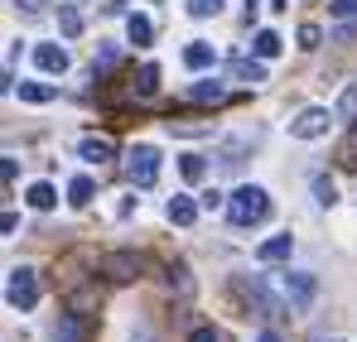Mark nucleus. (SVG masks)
I'll use <instances>...</instances> for the list:
<instances>
[{
  "label": "nucleus",
  "instance_id": "nucleus-22",
  "mask_svg": "<svg viewBox=\"0 0 357 342\" xmlns=\"http://www.w3.org/2000/svg\"><path fill=\"white\" fill-rule=\"evenodd\" d=\"M333 116H343V121H357V77L343 87V97H338V111Z\"/></svg>",
  "mask_w": 357,
  "mask_h": 342
},
{
  "label": "nucleus",
  "instance_id": "nucleus-26",
  "mask_svg": "<svg viewBox=\"0 0 357 342\" xmlns=\"http://www.w3.org/2000/svg\"><path fill=\"white\" fill-rule=\"evenodd\" d=\"M222 10V0H188V15L193 20H208V15H218Z\"/></svg>",
  "mask_w": 357,
  "mask_h": 342
},
{
  "label": "nucleus",
  "instance_id": "nucleus-23",
  "mask_svg": "<svg viewBox=\"0 0 357 342\" xmlns=\"http://www.w3.org/2000/svg\"><path fill=\"white\" fill-rule=\"evenodd\" d=\"M188 97H193V102H222V97H227V87H222V82H213V77H208V82H198V87H193V92H188Z\"/></svg>",
  "mask_w": 357,
  "mask_h": 342
},
{
  "label": "nucleus",
  "instance_id": "nucleus-31",
  "mask_svg": "<svg viewBox=\"0 0 357 342\" xmlns=\"http://www.w3.org/2000/svg\"><path fill=\"white\" fill-rule=\"evenodd\" d=\"M169 285H178V294H193V280H188V270H183V265L169 270Z\"/></svg>",
  "mask_w": 357,
  "mask_h": 342
},
{
  "label": "nucleus",
  "instance_id": "nucleus-13",
  "mask_svg": "<svg viewBox=\"0 0 357 342\" xmlns=\"http://www.w3.org/2000/svg\"><path fill=\"white\" fill-rule=\"evenodd\" d=\"M77 155H82L87 164H107V160H112V140H107V135H87V140L77 145Z\"/></svg>",
  "mask_w": 357,
  "mask_h": 342
},
{
  "label": "nucleus",
  "instance_id": "nucleus-1",
  "mask_svg": "<svg viewBox=\"0 0 357 342\" xmlns=\"http://www.w3.org/2000/svg\"><path fill=\"white\" fill-rule=\"evenodd\" d=\"M271 212V193L261 188V183H241L237 193L227 198V222L232 227H251V222H261Z\"/></svg>",
  "mask_w": 357,
  "mask_h": 342
},
{
  "label": "nucleus",
  "instance_id": "nucleus-4",
  "mask_svg": "<svg viewBox=\"0 0 357 342\" xmlns=\"http://www.w3.org/2000/svg\"><path fill=\"white\" fill-rule=\"evenodd\" d=\"M126 173H130L135 188H150V183L160 178V150H155V145H130V155H126Z\"/></svg>",
  "mask_w": 357,
  "mask_h": 342
},
{
  "label": "nucleus",
  "instance_id": "nucleus-32",
  "mask_svg": "<svg viewBox=\"0 0 357 342\" xmlns=\"http://www.w3.org/2000/svg\"><path fill=\"white\" fill-rule=\"evenodd\" d=\"M15 173H20V160H15V155H5V160H0V178H5V188L15 183Z\"/></svg>",
  "mask_w": 357,
  "mask_h": 342
},
{
  "label": "nucleus",
  "instance_id": "nucleus-21",
  "mask_svg": "<svg viewBox=\"0 0 357 342\" xmlns=\"http://www.w3.org/2000/svg\"><path fill=\"white\" fill-rule=\"evenodd\" d=\"M178 173H183L188 183H198V178L208 173V164H203V155H193V150H188V155H178Z\"/></svg>",
  "mask_w": 357,
  "mask_h": 342
},
{
  "label": "nucleus",
  "instance_id": "nucleus-37",
  "mask_svg": "<svg viewBox=\"0 0 357 342\" xmlns=\"http://www.w3.org/2000/svg\"><path fill=\"white\" fill-rule=\"evenodd\" d=\"M256 342H280V338H275V333H271V328H266V333H261V338H256Z\"/></svg>",
  "mask_w": 357,
  "mask_h": 342
},
{
  "label": "nucleus",
  "instance_id": "nucleus-35",
  "mask_svg": "<svg viewBox=\"0 0 357 342\" xmlns=\"http://www.w3.org/2000/svg\"><path fill=\"white\" fill-rule=\"evenodd\" d=\"M0 231H5V236H15V231H20V217H15V212H5V217H0Z\"/></svg>",
  "mask_w": 357,
  "mask_h": 342
},
{
  "label": "nucleus",
  "instance_id": "nucleus-6",
  "mask_svg": "<svg viewBox=\"0 0 357 342\" xmlns=\"http://www.w3.org/2000/svg\"><path fill=\"white\" fill-rule=\"evenodd\" d=\"M237 294L246 299V304H251V309H256V313H266V318H275V313H280V304L266 294L261 275H251V280H237Z\"/></svg>",
  "mask_w": 357,
  "mask_h": 342
},
{
  "label": "nucleus",
  "instance_id": "nucleus-9",
  "mask_svg": "<svg viewBox=\"0 0 357 342\" xmlns=\"http://www.w3.org/2000/svg\"><path fill=\"white\" fill-rule=\"evenodd\" d=\"M198 208H203V203H193L188 193H174L165 212H169V222H174V227H193V222H198Z\"/></svg>",
  "mask_w": 357,
  "mask_h": 342
},
{
  "label": "nucleus",
  "instance_id": "nucleus-30",
  "mask_svg": "<svg viewBox=\"0 0 357 342\" xmlns=\"http://www.w3.org/2000/svg\"><path fill=\"white\" fill-rule=\"evenodd\" d=\"M328 15H333V20H353V15H357V0H333V5H328Z\"/></svg>",
  "mask_w": 357,
  "mask_h": 342
},
{
  "label": "nucleus",
  "instance_id": "nucleus-27",
  "mask_svg": "<svg viewBox=\"0 0 357 342\" xmlns=\"http://www.w3.org/2000/svg\"><path fill=\"white\" fill-rule=\"evenodd\" d=\"M54 342H77V313H68L59 328H54Z\"/></svg>",
  "mask_w": 357,
  "mask_h": 342
},
{
  "label": "nucleus",
  "instance_id": "nucleus-34",
  "mask_svg": "<svg viewBox=\"0 0 357 342\" xmlns=\"http://www.w3.org/2000/svg\"><path fill=\"white\" fill-rule=\"evenodd\" d=\"M188 342H218V328H193Z\"/></svg>",
  "mask_w": 357,
  "mask_h": 342
},
{
  "label": "nucleus",
  "instance_id": "nucleus-39",
  "mask_svg": "<svg viewBox=\"0 0 357 342\" xmlns=\"http://www.w3.org/2000/svg\"><path fill=\"white\" fill-rule=\"evenodd\" d=\"M246 5H256V0H246Z\"/></svg>",
  "mask_w": 357,
  "mask_h": 342
},
{
  "label": "nucleus",
  "instance_id": "nucleus-29",
  "mask_svg": "<svg viewBox=\"0 0 357 342\" xmlns=\"http://www.w3.org/2000/svg\"><path fill=\"white\" fill-rule=\"evenodd\" d=\"M319 24H299V49H319Z\"/></svg>",
  "mask_w": 357,
  "mask_h": 342
},
{
  "label": "nucleus",
  "instance_id": "nucleus-14",
  "mask_svg": "<svg viewBox=\"0 0 357 342\" xmlns=\"http://www.w3.org/2000/svg\"><path fill=\"white\" fill-rule=\"evenodd\" d=\"M126 39H130L135 49H150V39H155V24H150L145 15H130V20H126Z\"/></svg>",
  "mask_w": 357,
  "mask_h": 342
},
{
  "label": "nucleus",
  "instance_id": "nucleus-28",
  "mask_svg": "<svg viewBox=\"0 0 357 342\" xmlns=\"http://www.w3.org/2000/svg\"><path fill=\"white\" fill-rule=\"evenodd\" d=\"M174 135H213V125H198V121H169Z\"/></svg>",
  "mask_w": 357,
  "mask_h": 342
},
{
  "label": "nucleus",
  "instance_id": "nucleus-36",
  "mask_svg": "<svg viewBox=\"0 0 357 342\" xmlns=\"http://www.w3.org/2000/svg\"><path fill=\"white\" fill-rule=\"evenodd\" d=\"M15 5H20V10H24V15H39V10H44V5H49V0H15Z\"/></svg>",
  "mask_w": 357,
  "mask_h": 342
},
{
  "label": "nucleus",
  "instance_id": "nucleus-25",
  "mask_svg": "<svg viewBox=\"0 0 357 342\" xmlns=\"http://www.w3.org/2000/svg\"><path fill=\"white\" fill-rule=\"evenodd\" d=\"M338 164H343V169H357V121H353V135L338 145Z\"/></svg>",
  "mask_w": 357,
  "mask_h": 342
},
{
  "label": "nucleus",
  "instance_id": "nucleus-24",
  "mask_svg": "<svg viewBox=\"0 0 357 342\" xmlns=\"http://www.w3.org/2000/svg\"><path fill=\"white\" fill-rule=\"evenodd\" d=\"M314 198H319L324 208H333V203H338V183H333L328 173H319V178H314Z\"/></svg>",
  "mask_w": 357,
  "mask_h": 342
},
{
  "label": "nucleus",
  "instance_id": "nucleus-33",
  "mask_svg": "<svg viewBox=\"0 0 357 342\" xmlns=\"http://www.w3.org/2000/svg\"><path fill=\"white\" fill-rule=\"evenodd\" d=\"M198 203H203V208H227V198H222V193H218V188H208V193H203V198H198Z\"/></svg>",
  "mask_w": 357,
  "mask_h": 342
},
{
  "label": "nucleus",
  "instance_id": "nucleus-19",
  "mask_svg": "<svg viewBox=\"0 0 357 342\" xmlns=\"http://www.w3.org/2000/svg\"><path fill=\"white\" fill-rule=\"evenodd\" d=\"M59 29H63V39H77L82 34V10L77 5H59Z\"/></svg>",
  "mask_w": 357,
  "mask_h": 342
},
{
  "label": "nucleus",
  "instance_id": "nucleus-3",
  "mask_svg": "<svg viewBox=\"0 0 357 342\" xmlns=\"http://www.w3.org/2000/svg\"><path fill=\"white\" fill-rule=\"evenodd\" d=\"M280 294H285V304L290 309H314V299H319V275H309V270H285L280 275Z\"/></svg>",
  "mask_w": 357,
  "mask_h": 342
},
{
  "label": "nucleus",
  "instance_id": "nucleus-5",
  "mask_svg": "<svg viewBox=\"0 0 357 342\" xmlns=\"http://www.w3.org/2000/svg\"><path fill=\"white\" fill-rule=\"evenodd\" d=\"M328 125H333V116L324 111V107H309V111H299L290 121V135L295 140H319V135H328Z\"/></svg>",
  "mask_w": 357,
  "mask_h": 342
},
{
  "label": "nucleus",
  "instance_id": "nucleus-16",
  "mask_svg": "<svg viewBox=\"0 0 357 342\" xmlns=\"http://www.w3.org/2000/svg\"><path fill=\"white\" fill-rule=\"evenodd\" d=\"M232 72H237L241 82H251V87H256V82H266V58H237V63H232Z\"/></svg>",
  "mask_w": 357,
  "mask_h": 342
},
{
  "label": "nucleus",
  "instance_id": "nucleus-2",
  "mask_svg": "<svg viewBox=\"0 0 357 342\" xmlns=\"http://www.w3.org/2000/svg\"><path fill=\"white\" fill-rule=\"evenodd\" d=\"M5 304L20 309V313H29V309L39 304V280H34L29 265H15V270H10V280H5Z\"/></svg>",
  "mask_w": 357,
  "mask_h": 342
},
{
  "label": "nucleus",
  "instance_id": "nucleus-15",
  "mask_svg": "<svg viewBox=\"0 0 357 342\" xmlns=\"http://www.w3.org/2000/svg\"><path fill=\"white\" fill-rule=\"evenodd\" d=\"M280 49H285V39H280L275 29H256V39H251V54L256 58H275Z\"/></svg>",
  "mask_w": 357,
  "mask_h": 342
},
{
  "label": "nucleus",
  "instance_id": "nucleus-8",
  "mask_svg": "<svg viewBox=\"0 0 357 342\" xmlns=\"http://www.w3.org/2000/svg\"><path fill=\"white\" fill-rule=\"evenodd\" d=\"M112 280H135L140 275V256L135 251H116V256H107V265H102Z\"/></svg>",
  "mask_w": 357,
  "mask_h": 342
},
{
  "label": "nucleus",
  "instance_id": "nucleus-12",
  "mask_svg": "<svg viewBox=\"0 0 357 342\" xmlns=\"http://www.w3.org/2000/svg\"><path fill=\"white\" fill-rule=\"evenodd\" d=\"M183 63H188L193 72H208V68L218 63V49H213V44H203V39H193V44L183 49Z\"/></svg>",
  "mask_w": 357,
  "mask_h": 342
},
{
  "label": "nucleus",
  "instance_id": "nucleus-11",
  "mask_svg": "<svg viewBox=\"0 0 357 342\" xmlns=\"http://www.w3.org/2000/svg\"><path fill=\"white\" fill-rule=\"evenodd\" d=\"M15 92H20V102H29V107H44V102L59 97L54 82H15Z\"/></svg>",
  "mask_w": 357,
  "mask_h": 342
},
{
  "label": "nucleus",
  "instance_id": "nucleus-10",
  "mask_svg": "<svg viewBox=\"0 0 357 342\" xmlns=\"http://www.w3.org/2000/svg\"><path fill=\"white\" fill-rule=\"evenodd\" d=\"M34 63H39L44 72H68V49H63V44H39V49H34Z\"/></svg>",
  "mask_w": 357,
  "mask_h": 342
},
{
  "label": "nucleus",
  "instance_id": "nucleus-7",
  "mask_svg": "<svg viewBox=\"0 0 357 342\" xmlns=\"http://www.w3.org/2000/svg\"><path fill=\"white\" fill-rule=\"evenodd\" d=\"M290 251H295V236L280 231V236H266V241L256 246V261H261V265H280V261H290Z\"/></svg>",
  "mask_w": 357,
  "mask_h": 342
},
{
  "label": "nucleus",
  "instance_id": "nucleus-18",
  "mask_svg": "<svg viewBox=\"0 0 357 342\" xmlns=\"http://www.w3.org/2000/svg\"><path fill=\"white\" fill-rule=\"evenodd\" d=\"M24 198H29V208H34V212H49V208L59 203L54 183H29V193H24Z\"/></svg>",
  "mask_w": 357,
  "mask_h": 342
},
{
  "label": "nucleus",
  "instance_id": "nucleus-20",
  "mask_svg": "<svg viewBox=\"0 0 357 342\" xmlns=\"http://www.w3.org/2000/svg\"><path fill=\"white\" fill-rule=\"evenodd\" d=\"M155 92H160V68L145 63V68L135 72V97H155Z\"/></svg>",
  "mask_w": 357,
  "mask_h": 342
},
{
  "label": "nucleus",
  "instance_id": "nucleus-17",
  "mask_svg": "<svg viewBox=\"0 0 357 342\" xmlns=\"http://www.w3.org/2000/svg\"><path fill=\"white\" fill-rule=\"evenodd\" d=\"M92 193H97V183H92L87 173H77V178L68 183V203H73V208H87V203H92Z\"/></svg>",
  "mask_w": 357,
  "mask_h": 342
},
{
  "label": "nucleus",
  "instance_id": "nucleus-38",
  "mask_svg": "<svg viewBox=\"0 0 357 342\" xmlns=\"http://www.w3.org/2000/svg\"><path fill=\"white\" fill-rule=\"evenodd\" d=\"M271 10H290V5H285V0H271Z\"/></svg>",
  "mask_w": 357,
  "mask_h": 342
}]
</instances>
